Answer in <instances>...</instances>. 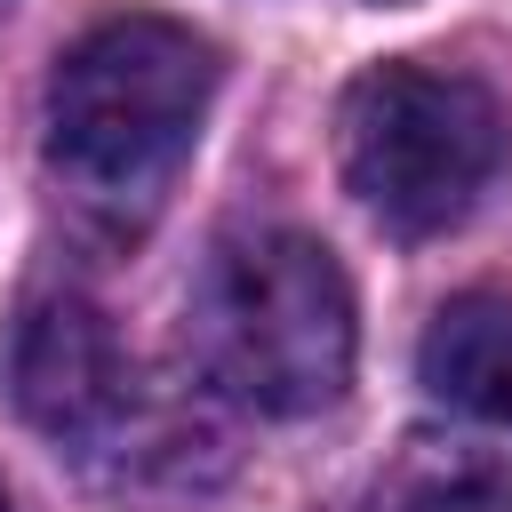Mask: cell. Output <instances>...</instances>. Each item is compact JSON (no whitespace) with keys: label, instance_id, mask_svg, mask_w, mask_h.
I'll list each match as a JSON object with an SVG mask.
<instances>
[{"label":"cell","instance_id":"obj_2","mask_svg":"<svg viewBox=\"0 0 512 512\" xmlns=\"http://www.w3.org/2000/svg\"><path fill=\"white\" fill-rule=\"evenodd\" d=\"M184 336L200 376L240 408L320 416L360 352L352 280L312 232H240L200 264Z\"/></svg>","mask_w":512,"mask_h":512},{"label":"cell","instance_id":"obj_3","mask_svg":"<svg viewBox=\"0 0 512 512\" xmlns=\"http://www.w3.org/2000/svg\"><path fill=\"white\" fill-rule=\"evenodd\" d=\"M504 160H512V120L472 72L368 64L336 104V168L352 200L400 240H432L464 224Z\"/></svg>","mask_w":512,"mask_h":512},{"label":"cell","instance_id":"obj_8","mask_svg":"<svg viewBox=\"0 0 512 512\" xmlns=\"http://www.w3.org/2000/svg\"><path fill=\"white\" fill-rule=\"evenodd\" d=\"M384 8H400V0H384Z\"/></svg>","mask_w":512,"mask_h":512},{"label":"cell","instance_id":"obj_6","mask_svg":"<svg viewBox=\"0 0 512 512\" xmlns=\"http://www.w3.org/2000/svg\"><path fill=\"white\" fill-rule=\"evenodd\" d=\"M368 512H512V464L456 440H408L384 464Z\"/></svg>","mask_w":512,"mask_h":512},{"label":"cell","instance_id":"obj_4","mask_svg":"<svg viewBox=\"0 0 512 512\" xmlns=\"http://www.w3.org/2000/svg\"><path fill=\"white\" fill-rule=\"evenodd\" d=\"M8 392L56 448H96L136 416V368L88 296H40L8 344Z\"/></svg>","mask_w":512,"mask_h":512},{"label":"cell","instance_id":"obj_7","mask_svg":"<svg viewBox=\"0 0 512 512\" xmlns=\"http://www.w3.org/2000/svg\"><path fill=\"white\" fill-rule=\"evenodd\" d=\"M0 512H8V488H0Z\"/></svg>","mask_w":512,"mask_h":512},{"label":"cell","instance_id":"obj_5","mask_svg":"<svg viewBox=\"0 0 512 512\" xmlns=\"http://www.w3.org/2000/svg\"><path fill=\"white\" fill-rule=\"evenodd\" d=\"M416 368H424V384L448 408L512 432V304L504 296H456V304H440V320L424 328Z\"/></svg>","mask_w":512,"mask_h":512},{"label":"cell","instance_id":"obj_1","mask_svg":"<svg viewBox=\"0 0 512 512\" xmlns=\"http://www.w3.org/2000/svg\"><path fill=\"white\" fill-rule=\"evenodd\" d=\"M216 104V48L168 16H112L80 32L48 72V168L56 184L136 224L168 200Z\"/></svg>","mask_w":512,"mask_h":512}]
</instances>
